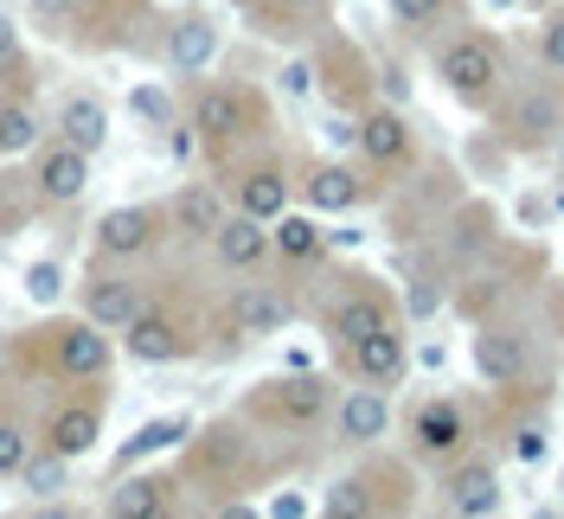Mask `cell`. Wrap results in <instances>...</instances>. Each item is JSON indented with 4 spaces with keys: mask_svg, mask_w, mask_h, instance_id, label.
<instances>
[{
    "mask_svg": "<svg viewBox=\"0 0 564 519\" xmlns=\"http://www.w3.org/2000/svg\"><path fill=\"white\" fill-rule=\"evenodd\" d=\"M199 334H206V321L186 302L161 295V302H141V314L122 327V353L135 366H180V359L199 353Z\"/></svg>",
    "mask_w": 564,
    "mask_h": 519,
    "instance_id": "cell-9",
    "label": "cell"
},
{
    "mask_svg": "<svg viewBox=\"0 0 564 519\" xmlns=\"http://www.w3.org/2000/svg\"><path fill=\"white\" fill-rule=\"evenodd\" d=\"M257 7V20L270 26V33H289V26H302V20H321L327 13V0H250Z\"/></svg>",
    "mask_w": 564,
    "mask_h": 519,
    "instance_id": "cell-35",
    "label": "cell"
},
{
    "mask_svg": "<svg viewBox=\"0 0 564 519\" xmlns=\"http://www.w3.org/2000/svg\"><path fill=\"white\" fill-rule=\"evenodd\" d=\"M334 430H340V443H352V450L386 443V436H391V391L352 379L347 398H334Z\"/></svg>",
    "mask_w": 564,
    "mask_h": 519,
    "instance_id": "cell-22",
    "label": "cell"
},
{
    "mask_svg": "<svg viewBox=\"0 0 564 519\" xmlns=\"http://www.w3.org/2000/svg\"><path fill=\"white\" fill-rule=\"evenodd\" d=\"M488 129L507 154H552L564 136V77L552 71H513L500 104L488 109Z\"/></svg>",
    "mask_w": 564,
    "mask_h": 519,
    "instance_id": "cell-1",
    "label": "cell"
},
{
    "mask_svg": "<svg viewBox=\"0 0 564 519\" xmlns=\"http://www.w3.org/2000/svg\"><path fill=\"white\" fill-rule=\"evenodd\" d=\"M334 359H340V366H347V379H359V385H379V391L404 385V372H411L404 321H398V327H379V334H366V340H352L347 353H334Z\"/></svg>",
    "mask_w": 564,
    "mask_h": 519,
    "instance_id": "cell-18",
    "label": "cell"
},
{
    "mask_svg": "<svg viewBox=\"0 0 564 519\" xmlns=\"http://www.w3.org/2000/svg\"><path fill=\"white\" fill-rule=\"evenodd\" d=\"M352 148H359V161L372 173H411L417 167V129H411V116L391 104H366L352 116Z\"/></svg>",
    "mask_w": 564,
    "mask_h": 519,
    "instance_id": "cell-14",
    "label": "cell"
},
{
    "mask_svg": "<svg viewBox=\"0 0 564 519\" xmlns=\"http://www.w3.org/2000/svg\"><path fill=\"white\" fill-rule=\"evenodd\" d=\"M33 148H39V109L0 104V154H33Z\"/></svg>",
    "mask_w": 564,
    "mask_h": 519,
    "instance_id": "cell-33",
    "label": "cell"
},
{
    "mask_svg": "<svg viewBox=\"0 0 564 519\" xmlns=\"http://www.w3.org/2000/svg\"><path fill=\"white\" fill-rule=\"evenodd\" d=\"M161 58L180 71V77H199V71L218 58V26H212L206 13H180L167 39H161Z\"/></svg>",
    "mask_w": 564,
    "mask_h": 519,
    "instance_id": "cell-28",
    "label": "cell"
},
{
    "mask_svg": "<svg viewBox=\"0 0 564 519\" xmlns=\"http://www.w3.org/2000/svg\"><path fill=\"white\" fill-rule=\"evenodd\" d=\"M174 494H180L174 475L141 468V475H122V482L109 487L104 513H116V519H161V513H174Z\"/></svg>",
    "mask_w": 564,
    "mask_h": 519,
    "instance_id": "cell-26",
    "label": "cell"
},
{
    "mask_svg": "<svg viewBox=\"0 0 564 519\" xmlns=\"http://www.w3.org/2000/svg\"><path fill=\"white\" fill-rule=\"evenodd\" d=\"M225 193H231V206L250 212V218H282L289 199H295V173L282 161L276 148H245L238 161H225Z\"/></svg>",
    "mask_w": 564,
    "mask_h": 519,
    "instance_id": "cell-11",
    "label": "cell"
},
{
    "mask_svg": "<svg viewBox=\"0 0 564 519\" xmlns=\"http://www.w3.org/2000/svg\"><path fill=\"white\" fill-rule=\"evenodd\" d=\"M270 244H276L282 270H321V263H327L321 212H282V218H270Z\"/></svg>",
    "mask_w": 564,
    "mask_h": 519,
    "instance_id": "cell-27",
    "label": "cell"
},
{
    "mask_svg": "<svg viewBox=\"0 0 564 519\" xmlns=\"http://www.w3.org/2000/svg\"><path fill=\"white\" fill-rule=\"evenodd\" d=\"M315 77H321V90H327V104L347 109V116H359V109L372 104V65H366V52H359V45H347V39L321 45Z\"/></svg>",
    "mask_w": 564,
    "mask_h": 519,
    "instance_id": "cell-20",
    "label": "cell"
},
{
    "mask_svg": "<svg viewBox=\"0 0 564 519\" xmlns=\"http://www.w3.org/2000/svg\"><path fill=\"white\" fill-rule=\"evenodd\" d=\"M45 359H52V372L70 385H104L109 366H116V340H109V327L97 321H52L45 327Z\"/></svg>",
    "mask_w": 564,
    "mask_h": 519,
    "instance_id": "cell-13",
    "label": "cell"
},
{
    "mask_svg": "<svg viewBox=\"0 0 564 519\" xmlns=\"http://www.w3.org/2000/svg\"><path fill=\"white\" fill-rule=\"evenodd\" d=\"M436 507L449 519H488L507 507V487H500V468H494L488 455H462L449 468H436Z\"/></svg>",
    "mask_w": 564,
    "mask_h": 519,
    "instance_id": "cell-15",
    "label": "cell"
},
{
    "mask_svg": "<svg viewBox=\"0 0 564 519\" xmlns=\"http://www.w3.org/2000/svg\"><path fill=\"white\" fill-rule=\"evenodd\" d=\"M58 263H33V270H26V295H33V302H52V295H58Z\"/></svg>",
    "mask_w": 564,
    "mask_h": 519,
    "instance_id": "cell-38",
    "label": "cell"
},
{
    "mask_svg": "<svg viewBox=\"0 0 564 519\" xmlns=\"http://www.w3.org/2000/svg\"><path fill=\"white\" fill-rule=\"evenodd\" d=\"M129 104H135V116H141V122H161V129H167V116H174V109H167V97H161V90H135Z\"/></svg>",
    "mask_w": 564,
    "mask_h": 519,
    "instance_id": "cell-39",
    "label": "cell"
},
{
    "mask_svg": "<svg viewBox=\"0 0 564 519\" xmlns=\"http://www.w3.org/2000/svg\"><path fill=\"white\" fill-rule=\"evenodd\" d=\"M193 436V417H161V423H141L135 430V443L116 455V468H135L141 455H154V450H174V443H186Z\"/></svg>",
    "mask_w": 564,
    "mask_h": 519,
    "instance_id": "cell-32",
    "label": "cell"
},
{
    "mask_svg": "<svg viewBox=\"0 0 564 519\" xmlns=\"http://www.w3.org/2000/svg\"><path fill=\"white\" fill-rule=\"evenodd\" d=\"M141 302H148V289H141L129 270H90L84 289H77L84 321H97V327H109V334H122V327L141 314Z\"/></svg>",
    "mask_w": 564,
    "mask_h": 519,
    "instance_id": "cell-19",
    "label": "cell"
},
{
    "mask_svg": "<svg viewBox=\"0 0 564 519\" xmlns=\"http://www.w3.org/2000/svg\"><path fill=\"white\" fill-rule=\"evenodd\" d=\"M302 199H308V212L334 218V212L366 206L372 199V180H366V167H347V161H308L302 167Z\"/></svg>",
    "mask_w": 564,
    "mask_h": 519,
    "instance_id": "cell-21",
    "label": "cell"
},
{
    "mask_svg": "<svg viewBox=\"0 0 564 519\" xmlns=\"http://www.w3.org/2000/svg\"><path fill=\"white\" fill-rule=\"evenodd\" d=\"M552 154H558V167H564V136H558V148H552Z\"/></svg>",
    "mask_w": 564,
    "mask_h": 519,
    "instance_id": "cell-42",
    "label": "cell"
},
{
    "mask_svg": "<svg viewBox=\"0 0 564 519\" xmlns=\"http://www.w3.org/2000/svg\"><path fill=\"white\" fill-rule=\"evenodd\" d=\"M186 129L212 161H238L245 148L270 141V97L257 84H199L186 104Z\"/></svg>",
    "mask_w": 564,
    "mask_h": 519,
    "instance_id": "cell-2",
    "label": "cell"
},
{
    "mask_svg": "<svg viewBox=\"0 0 564 519\" xmlns=\"http://www.w3.org/2000/svg\"><path fill=\"white\" fill-rule=\"evenodd\" d=\"M295 314H302V302H295L289 282H238L225 295V309H218V334H231V346H250L282 334Z\"/></svg>",
    "mask_w": 564,
    "mask_h": 519,
    "instance_id": "cell-12",
    "label": "cell"
},
{
    "mask_svg": "<svg viewBox=\"0 0 564 519\" xmlns=\"http://www.w3.org/2000/svg\"><path fill=\"white\" fill-rule=\"evenodd\" d=\"M552 327H558V334H564V277L552 282Z\"/></svg>",
    "mask_w": 564,
    "mask_h": 519,
    "instance_id": "cell-40",
    "label": "cell"
},
{
    "mask_svg": "<svg viewBox=\"0 0 564 519\" xmlns=\"http://www.w3.org/2000/svg\"><path fill=\"white\" fill-rule=\"evenodd\" d=\"M245 417H257L263 430H276V436H302V430H315L321 417H334V385L321 379V372H282V379H263L250 391Z\"/></svg>",
    "mask_w": 564,
    "mask_h": 519,
    "instance_id": "cell-10",
    "label": "cell"
},
{
    "mask_svg": "<svg viewBox=\"0 0 564 519\" xmlns=\"http://www.w3.org/2000/svg\"><path fill=\"white\" fill-rule=\"evenodd\" d=\"M212 257L225 277H263L276 263V244H270V218H250V212L231 206V218L212 231Z\"/></svg>",
    "mask_w": 564,
    "mask_h": 519,
    "instance_id": "cell-17",
    "label": "cell"
},
{
    "mask_svg": "<svg viewBox=\"0 0 564 519\" xmlns=\"http://www.w3.org/2000/svg\"><path fill=\"white\" fill-rule=\"evenodd\" d=\"M20 482H26L33 500H58L65 482H70V455H58V450H45V443H39V450L26 455V468H20Z\"/></svg>",
    "mask_w": 564,
    "mask_h": 519,
    "instance_id": "cell-31",
    "label": "cell"
},
{
    "mask_svg": "<svg viewBox=\"0 0 564 519\" xmlns=\"http://www.w3.org/2000/svg\"><path fill=\"white\" fill-rule=\"evenodd\" d=\"M0 52H13V20H0Z\"/></svg>",
    "mask_w": 564,
    "mask_h": 519,
    "instance_id": "cell-41",
    "label": "cell"
},
{
    "mask_svg": "<svg viewBox=\"0 0 564 519\" xmlns=\"http://www.w3.org/2000/svg\"><path fill=\"white\" fill-rule=\"evenodd\" d=\"M430 71H436V84H443L468 116H488V109L500 104V90H507V77H513V58H507V45L494 33L462 26V33L436 39Z\"/></svg>",
    "mask_w": 564,
    "mask_h": 519,
    "instance_id": "cell-3",
    "label": "cell"
},
{
    "mask_svg": "<svg viewBox=\"0 0 564 519\" xmlns=\"http://www.w3.org/2000/svg\"><path fill=\"white\" fill-rule=\"evenodd\" d=\"M539 65L564 77V7H552L545 20H539Z\"/></svg>",
    "mask_w": 564,
    "mask_h": 519,
    "instance_id": "cell-37",
    "label": "cell"
},
{
    "mask_svg": "<svg viewBox=\"0 0 564 519\" xmlns=\"http://www.w3.org/2000/svg\"><path fill=\"white\" fill-rule=\"evenodd\" d=\"M532 277H539V250H513L500 238L488 257H475L462 270V289H456V309L462 321H500V314H520L532 295Z\"/></svg>",
    "mask_w": 564,
    "mask_h": 519,
    "instance_id": "cell-5",
    "label": "cell"
},
{
    "mask_svg": "<svg viewBox=\"0 0 564 519\" xmlns=\"http://www.w3.org/2000/svg\"><path fill=\"white\" fill-rule=\"evenodd\" d=\"M417 507V475L411 462H366L334 482V494L321 500L327 519H379V513H411Z\"/></svg>",
    "mask_w": 564,
    "mask_h": 519,
    "instance_id": "cell-8",
    "label": "cell"
},
{
    "mask_svg": "<svg viewBox=\"0 0 564 519\" xmlns=\"http://www.w3.org/2000/svg\"><path fill=\"white\" fill-rule=\"evenodd\" d=\"M404 443H411V462L423 468H449L481 443V411L468 398H449V391H430L404 411Z\"/></svg>",
    "mask_w": 564,
    "mask_h": 519,
    "instance_id": "cell-6",
    "label": "cell"
},
{
    "mask_svg": "<svg viewBox=\"0 0 564 519\" xmlns=\"http://www.w3.org/2000/svg\"><path fill=\"white\" fill-rule=\"evenodd\" d=\"M33 193L45 206H70V199H84V186H90V154L84 148H70V141H52V148H33Z\"/></svg>",
    "mask_w": 564,
    "mask_h": 519,
    "instance_id": "cell-24",
    "label": "cell"
},
{
    "mask_svg": "<svg viewBox=\"0 0 564 519\" xmlns=\"http://www.w3.org/2000/svg\"><path fill=\"white\" fill-rule=\"evenodd\" d=\"M167 238V206H109L97 218V257L104 263H141Z\"/></svg>",
    "mask_w": 564,
    "mask_h": 519,
    "instance_id": "cell-16",
    "label": "cell"
},
{
    "mask_svg": "<svg viewBox=\"0 0 564 519\" xmlns=\"http://www.w3.org/2000/svg\"><path fill=\"white\" fill-rule=\"evenodd\" d=\"M26 455H33V430L20 417H0V482H13L26 468Z\"/></svg>",
    "mask_w": 564,
    "mask_h": 519,
    "instance_id": "cell-36",
    "label": "cell"
},
{
    "mask_svg": "<svg viewBox=\"0 0 564 519\" xmlns=\"http://www.w3.org/2000/svg\"><path fill=\"white\" fill-rule=\"evenodd\" d=\"M58 141H70V148H84V154H97L109 141V109L97 104V97H84V90H70L65 104H58Z\"/></svg>",
    "mask_w": 564,
    "mask_h": 519,
    "instance_id": "cell-30",
    "label": "cell"
},
{
    "mask_svg": "<svg viewBox=\"0 0 564 519\" xmlns=\"http://www.w3.org/2000/svg\"><path fill=\"white\" fill-rule=\"evenodd\" d=\"M398 321H404L398 295L379 277H366V270H340L334 289H327V302H321V327H327L334 353H347L352 340H366L379 327H398Z\"/></svg>",
    "mask_w": 564,
    "mask_h": 519,
    "instance_id": "cell-7",
    "label": "cell"
},
{
    "mask_svg": "<svg viewBox=\"0 0 564 519\" xmlns=\"http://www.w3.org/2000/svg\"><path fill=\"white\" fill-rule=\"evenodd\" d=\"M558 500H564V487H558Z\"/></svg>",
    "mask_w": 564,
    "mask_h": 519,
    "instance_id": "cell-43",
    "label": "cell"
},
{
    "mask_svg": "<svg viewBox=\"0 0 564 519\" xmlns=\"http://www.w3.org/2000/svg\"><path fill=\"white\" fill-rule=\"evenodd\" d=\"M494 244H500V218H494L488 199H468V206H449V270L462 263H475V257H488Z\"/></svg>",
    "mask_w": 564,
    "mask_h": 519,
    "instance_id": "cell-29",
    "label": "cell"
},
{
    "mask_svg": "<svg viewBox=\"0 0 564 519\" xmlns=\"http://www.w3.org/2000/svg\"><path fill=\"white\" fill-rule=\"evenodd\" d=\"M225 218H231V193L212 186V180H193V186H180L174 199H167V231H174V238L212 244V231H218Z\"/></svg>",
    "mask_w": 564,
    "mask_h": 519,
    "instance_id": "cell-23",
    "label": "cell"
},
{
    "mask_svg": "<svg viewBox=\"0 0 564 519\" xmlns=\"http://www.w3.org/2000/svg\"><path fill=\"white\" fill-rule=\"evenodd\" d=\"M468 359L488 391H552V353L532 334L520 314H500V321H475V340Z\"/></svg>",
    "mask_w": 564,
    "mask_h": 519,
    "instance_id": "cell-4",
    "label": "cell"
},
{
    "mask_svg": "<svg viewBox=\"0 0 564 519\" xmlns=\"http://www.w3.org/2000/svg\"><path fill=\"white\" fill-rule=\"evenodd\" d=\"M386 7L404 33H436V26L456 13V0H386Z\"/></svg>",
    "mask_w": 564,
    "mask_h": 519,
    "instance_id": "cell-34",
    "label": "cell"
},
{
    "mask_svg": "<svg viewBox=\"0 0 564 519\" xmlns=\"http://www.w3.org/2000/svg\"><path fill=\"white\" fill-rule=\"evenodd\" d=\"M97 436H104V398H70L58 411L45 417V450L70 455V462H84V455L97 450Z\"/></svg>",
    "mask_w": 564,
    "mask_h": 519,
    "instance_id": "cell-25",
    "label": "cell"
}]
</instances>
